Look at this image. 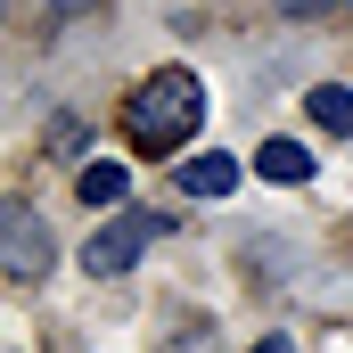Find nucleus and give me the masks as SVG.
<instances>
[{"label":"nucleus","mask_w":353,"mask_h":353,"mask_svg":"<svg viewBox=\"0 0 353 353\" xmlns=\"http://www.w3.org/2000/svg\"><path fill=\"white\" fill-rule=\"evenodd\" d=\"M197 123H205V83H197L189 66H157L148 83L123 99V140H132V157H173Z\"/></svg>","instance_id":"obj_1"},{"label":"nucleus","mask_w":353,"mask_h":353,"mask_svg":"<svg viewBox=\"0 0 353 353\" xmlns=\"http://www.w3.org/2000/svg\"><path fill=\"white\" fill-rule=\"evenodd\" d=\"M157 230H165L157 214H115L107 230H90V239H83V271H99V279L132 271L140 255H148V239H157Z\"/></svg>","instance_id":"obj_2"},{"label":"nucleus","mask_w":353,"mask_h":353,"mask_svg":"<svg viewBox=\"0 0 353 353\" xmlns=\"http://www.w3.org/2000/svg\"><path fill=\"white\" fill-rule=\"evenodd\" d=\"M0 263L17 271V279H41V271L58 263L50 255V230H41V214L25 197H0Z\"/></svg>","instance_id":"obj_3"},{"label":"nucleus","mask_w":353,"mask_h":353,"mask_svg":"<svg viewBox=\"0 0 353 353\" xmlns=\"http://www.w3.org/2000/svg\"><path fill=\"white\" fill-rule=\"evenodd\" d=\"M230 189H239V165H230V157H214V148L181 165V197H230Z\"/></svg>","instance_id":"obj_4"},{"label":"nucleus","mask_w":353,"mask_h":353,"mask_svg":"<svg viewBox=\"0 0 353 353\" xmlns=\"http://www.w3.org/2000/svg\"><path fill=\"white\" fill-rule=\"evenodd\" d=\"M255 173L296 189V181H312V148H304V140H263V148H255Z\"/></svg>","instance_id":"obj_5"},{"label":"nucleus","mask_w":353,"mask_h":353,"mask_svg":"<svg viewBox=\"0 0 353 353\" xmlns=\"http://www.w3.org/2000/svg\"><path fill=\"white\" fill-rule=\"evenodd\" d=\"M304 107H312V123H321V132H353V90H345V83H321Z\"/></svg>","instance_id":"obj_6"},{"label":"nucleus","mask_w":353,"mask_h":353,"mask_svg":"<svg viewBox=\"0 0 353 353\" xmlns=\"http://www.w3.org/2000/svg\"><path fill=\"white\" fill-rule=\"evenodd\" d=\"M123 189H132L123 165H83V205H123Z\"/></svg>","instance_id":"obj_7"},{"label":"nucleus","mask_w":353,"mask_h":353,"mask_svg":"<svg viewBox=\"0 0 353 353\" xmlns=\"http://www.w3.org/2000/svg\"><path fill=\"white\" fill-rule=\"evenodd\" d=\"M83 140H90V132L74 123V115H58V123H50V148H58V157H83Z\"/></svg>","instance_id":"obj_8"},{"label":"nucleus","mask_w":353,"mask_h":353,"mask_svg":"<svg viewBox=\"0 0 353 353\" xmlns=\"http://www.w3.org/2000/svg\"><path fill=\"white\" fill-rule=\"evenodd\" d=\"M279 17H321V8H353V0H271Z\"/></svg>","instance_id":"obj_9"},{"label":"nucleus","mask_w":353,"mask_h":353,"mask_svg":"<svg viewBox=\"0 0 353 353\" xmlns=\"http://www.w3.org/2000/svg\"><path fill=\"white\" fill-rule=\"evenodd\" d=\"M50 8H58V17H74V8H99V0H50Z\"/></svg>","instance_id":"obj_10"},{"label":"nucleus","mask_w":353,"mask_h":353,"mask_svg":"<svg viewBox=\"0 0 353 353\" xmlns=\"http://www.w3.org/2000/svg\"><path fill=\"white\" fill-rule=\"evenodd\" d=\"M255 353H288V337H263V345H255Z\"/></svg>","instance_id":"obj_11"}]
</instances>
